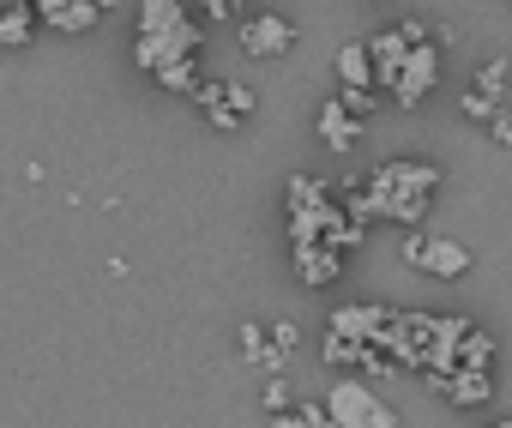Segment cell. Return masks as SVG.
<instances>
[{"mask_svg": "<svg viewBox=\"0 0 512 428\" xmlns=\"http://www.w3.org/2000/svg\"><path fill=\"white\" fill-rule=\"evenodd\" d=\"M326 410H332L338 428H392V422H398L362 380H338V386L326 392Z\"/></svg>", "mask_w": 512, "mask_h": 428, "instance_id": "cell-3", "label": "cell"}, {"mask_svg": "<svg viewBox=\"0 0 512 428\" xmlns=\"http://www.w3.org/2000/svg\"><path fill=\"white\" fill-rule=\"evenodd\" d=\"M338 85H374V55H368V37L338 49Z\"/></svg>", "mask_w": 512, "mask_h": 428, "instance_id": "cell-14", "label": "cell"}, {"mask_svg": "<svg viewBox=\"0 0 512 428\" xmlns=\"http://www.w3.org/2000/svg\"><path fill=\"white\" fill-rule=\"evenodd\" d=\"M193 25L181 0H139V31H181Z\"/></svg>", "mask_w": 512, "mask_h": 428, "instance_id": "cell-13", "label": "cell"}, {"mask_svg": "<svg viewBox=\"0 0 512 428\" xmlns=\"http://www.w3.org/2000/svg\"><path fill=\"white\" fill-rule=\"evenodd\" d=\"M350 115H374V103H380V85H344V97H338Z\"/></svg>", "mask_w": 512, "mask_h": 428, "instance_id": "cell-17", "label": "cell"}, {"mask_svg": "<svg viewBox=\"0 0 512 428\" xmlns=\"http://www.w3.org/2000/svg\"><path fill=\"white\" fill-rule=\"evenodd\" d=\"M199 55V31L193 25H181V31H139V43H133V61L157 79V73H169V67H181V61H193Z\"/></svg>", "mask_w": 512, "mask_h": 428, "instance_id": "cell-4", "label": "cell"}, {"mask_svg": "<svg viewBox=\"0 0 512 428\" xmlns=\"http://www.w3.org/2000/svg\"><path fill=\"white\" fill-rule=\"evenodd\" d=\"M7 7H25V0H0V13H7Z\"/></svg>", "mask_w": 512, "mask_h": 428, "instance_id": "cell-27", "label": "cell"}, {"mask_svg": "<svg viewBox=\"0 0 512 428\" xmlns=\"http://www.w3.org/2000/svg\"><path fill=\"white\" fill-rule=\"evenodd\" d=\"M97 7H103V13H109V7H121V0H97Z\"/></svg>", "mask_w": 512, "mask_h": 428, "instance_id": "cell-28", "label": "cell"}, {"mask_svg": "<svg viewBox=\"0 0 512 428\" xmlns=\"http://www.w3.org/2000/svg\"><path fill=\"white\" fill-rule=\"evenodd\" d=\"M434 85H440V55H434V43H416L410 61H404V73H398V85H392V103L398 109H416Z\"/></svg>", "mask_w": 512, "mask_h": 428, "instance_id": "cell-5", "label": "cell"}, {"mask_svg": "<svg viewBox=\"0 0 512 428\" xmlns=\"http://www.w3.org/2000/svg\"><path fill=\"white\" fill-rule=\"evenodd\" d=\"M356 121H362V115H350L344 103H326V109H320V145H326V151H350V145L362 139Z\"/></svg>", "mask_w": 512, "mask_h": 428, "instance_id": "cell-12", "label": "cell"}, {"mask_svg": "<svg viewBox=\"0 0 512 428\" xmlns=\"http://www.w3.org/2000/svg\"><path fill=\"white\" fill-rule=\"evenodd\" d=\"M199 7H205V19H241L247 0H199Z\"/></svg>", "mask_w": 512, "mask_h": 428, "instance_id": "cell-22", "label": "cell"}, {"mask_svg": "<svg viewBox=\"0 0 512 428\" xmlns=\"http://www.w3.org/2000/svg\"><path fill=\"white\" fill-rule=\"evenodd\" d=\"M272 422H302V428H326L332 410L326 404H296V416H272Z\"/></svg>", "mask_w": 512, "mask_h": 428, "instance_id": "cell-20", "label": "cell"}, {"mask_svg": "<svg viewBox=\"0 0 512 428\" xmlns=\"http://www.w3.org/2000/svg\"><path fill=\"white\" fill-rule=\"evenodd\" d=\"M398 31H404V43H410V49H416V43H428V25H422V19H404Z\"/></svg>", "mask_w": 512, "mask_h": 428, "instance_id": "cell-25", "label": "cell"}, {"mask_svg": "<svg viewBox=\"0 0 512 428\" xmlns=\"http://www.w3.org/2000/svg\"><path fill=\"white\" fill-rule=\"evenodd\" d=\"M272 344H278V350H296V344H302V326H296V320H278V326H272Z\"/></svg>", "mask_w": 512, "mask_h": 428, "instance_id": "cell-23", "label": "cell"}, {"mask_svg": "<svg viewBox=\"0 0 512 428\" xmlns=\"http://www.w3.org/2000/svg\"><path fill=\"white\" fill-rule=\"evenodd\" d=\"M506 67H512V61H488V67H476V91L500 97V85H506Z\"/></svg>", "mask_w": 512, "mask_h": 428, "instance_id": "cell-19", "label": "cell"}, {"mask_svg": "<svg viewBox=\"0 0 512 428\" xmlns=\"http://www.w3.org/2000/svg\"><path fill=\"white\" fill-rule=\"evenodd\" d=\"M464 115H470V121H494V97L470 85V91H464Z\"/></svg>", "mask_w": 512, "mask_h": 428, "instance_id": "cell-21", "label": "cell"}, {"mask_svg": "<svg viewBox=\"0 0 512 428\" xmlns=\"http://www.w3.org/2000/svg\"><path fill=\"white\" fill-rule=\"evenodd\" d=\"M440 392H446V404L476 410V404H488V368H452V374L440 380Z\"/></svg>", "mask_w": 512, "mask_h": 428, "instance_id": "cell-11", "label": "cell"}, {"mask_svg": "<svg viewBox=\"0 0 512 428\" xmlns=\"http://www.w3.org/2000/svg\"><path fill=\"white\" fill-rule=\"evenodd\" d=\"M392 326V308L380 302H350V308H332V332L338 338H356V344H380Z\"/></svg>", "mask_w": 512, "mask_h": 428, "instance_id": "cell-7", "label": "cell"}, {"mask_svg": "<svg viewBox=\"0 0 512 428\" xmlns=\"http://www.w3.org/2000/svg\"><path fill=\"white\" fill-rule=\"evenodd\" d=\"M488 133H494V145H512V115H494Z\"/></svg>", "mask_w": 512, "mask_h": 428, "instance_id": "cell-26", "label": "cell"}, {"mask_svg": "<svg viewBox=\"0 0 512 428\" xmlns=\"http://www.w3.org/2000/svg\"><path fill=\"white\" fill-rule=\"evenodd\" d=\"M404 260H410L416 272L440 278V284H458V278L470 272V248L452 242V236H428V230H410V236H404Z\"/></svg>", "mask_w": 512, "mask_h": 428, "instance_id": "cell-2", "label": "cell"}, {"mask_svg": "<svg viewBox=\"0 0 512 428\" xmlns=\"http://www.w3.org/2000/svg\"><path fill=\"white\" fill-rule=\"evenodd\" d=\"M488 356H494V338L470 326V332L458 338V368H488Z\"/></svg>", "mask_w": 512, "mask_h": 428, "instance_id": "cell-16", "label": "cell"}, {"mask_svg": "<svg viewBox=\"0 0 512 428\" xmlns=\"http://www.w3.org/2000/svg\"><path fill=\"white\" fill-rule=\"evenodd\" d=\"M97 0H37V19L49 25V31H67V37H85V31H97Z\"/></svg>", "mask_w": 512, "mask_h": 428, "instance_id": "cell-9", "label": "cell"}, {"mask_svg": "<svg viewBox=\"0 0 512 428\" xmlns=\"http://www.w3.org/2000/svg\"><path fill=\"white\" fill-rule=\"evenodd\" d=\"M290 49H296V31H290V19H278V13L241 25V55H253V61H278V55H290Z\"/></svg>", "mask_w": 512, "mask_h": 428, "instance_id": "cell-6", "label": "cell"}, {"mask_svg": "<svg viewBox=\"0 0 512 428\" xmlns=\"http://www.w3.org/2000/svg\"><path fill=\"white\" fill-rule=\"evenodd\" d=\"M290 260H296V272H302L308 290H326V284L344 278L338 272V242H290Z\"/></svg>", "mask_w": 512, "mask_h": 428, "instance_id": "cell-8", "label": "cell"}, {"mask_svg": "<svg viewBox=\"0 0 512 428\" xmlns=\"http://www.w3.org/2000/svg\"><path fill=\"white\" fill-rule=\"evenodd\" d=\"M368 55H374V85L392 91L398 73H404V61H410V43H404V31H374L368 37Z\"/></svg>", "mask_w": 512, "mask_h": 428, "instance_id": "cell-10", "label": "cell"}, {"mask_svg": "<svg viewBox=\"0 0 512 428\" xmlns=\"http://www.w3.org/2000/svg\"><path fill=\"white\" fill-rule=\"evenodd\" d=\"M434 187H440V169H434V163H416V157L380 163V169L368 175V218H392V224H410V230H416V224L428 218Z\"/></svg>", "mask_w": 512, "mask_h": 428, "instance_id": "cell-1", "label": "cell"}, {"mask_svg": "<svg viewBox=\"0 0 512 428\" xmlns=\"http://www.w3.org/2000/svg\"><path fill=\"white\" fill-rule=\"evenodd\" d=\"M157 85H163V91H175V97H187V91H199V85H193V61H181V67H169V73H157Z\"/></svg>", "mask_w": 512, "mask_h": 428, "instance_id": "cell-18", "label": "cell"}, {"mask_svg": "<svg viewBox=\"0 0 512 428\" xmlns=\"http://www.w3.org/2000/svg\"><path fill=\"white\" fill-rule=\"evenodd\" d=\"M31 31H37V0H25V7H7V13H0V43H7V49H25Z\"/></svg>", "mask_w": 512, "mask_h": 428, "instance_id": "cell-15", "label": "cell"}, {"mask_svg": "<svg viewBox=\"0 0 512 428\" xmlns=\"http://www.w3.org/2000/svg\"><path fill=\"white\" fill-rule=\"evenodd\" d=\"M284 404H290V380H278V374H272V386H266V410L278 416Z\"/></svg>", "mask_w": 512, "mask_h": 428, "instance_id": "cell-24", "label": "cell"}]
</instances>
